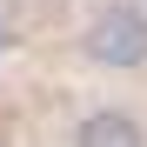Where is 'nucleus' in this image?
<instances>
[{
	"mask_svg": "<svg viewBox=\"0 0 147 147\" xmlns=\"http://www.w3.org/2000/svg\"><path fill=\"white\" fill-rule=\"evenodd\" d=\"M74 147H147V127L127 107H94L80 120V134H74Z\"/></svg>",
	"mask_w": 147,
	"mask_h": 147,
	"instance_id": "obj_2",
	"label": "nucleus"
},
{
	"mask_svg": "<svg viewBox=\"0 0 147 147\" xmlns=\"http://www.w3.org/2000/svg\"><path fill=\"white\" fill-rule=\"evenodd\" d=\"M80 47H87V60L107 67V74H134V67H147V7H134V0L100 7Z\"/></svg>",
	"mask_w": 147,
	"mask_h": 147,
	"instance_id": "obj_1",
	"label": "nucleus"
},
{
	"mask_svg": "<svg viewBox=\"0 0 147 147\" xmlns=\"http://www.w3.org/2000/svg\"><path fill=\"white\" fill-rule=\"evenodd\" d=\"M67 0H7V13H27V20H54Z\"/></svg>",
	"mask_w": 147,
	"mask_h": 147,
	"instance_id": "obj_3",
	"label": "nucleus"
}]
</instances>
